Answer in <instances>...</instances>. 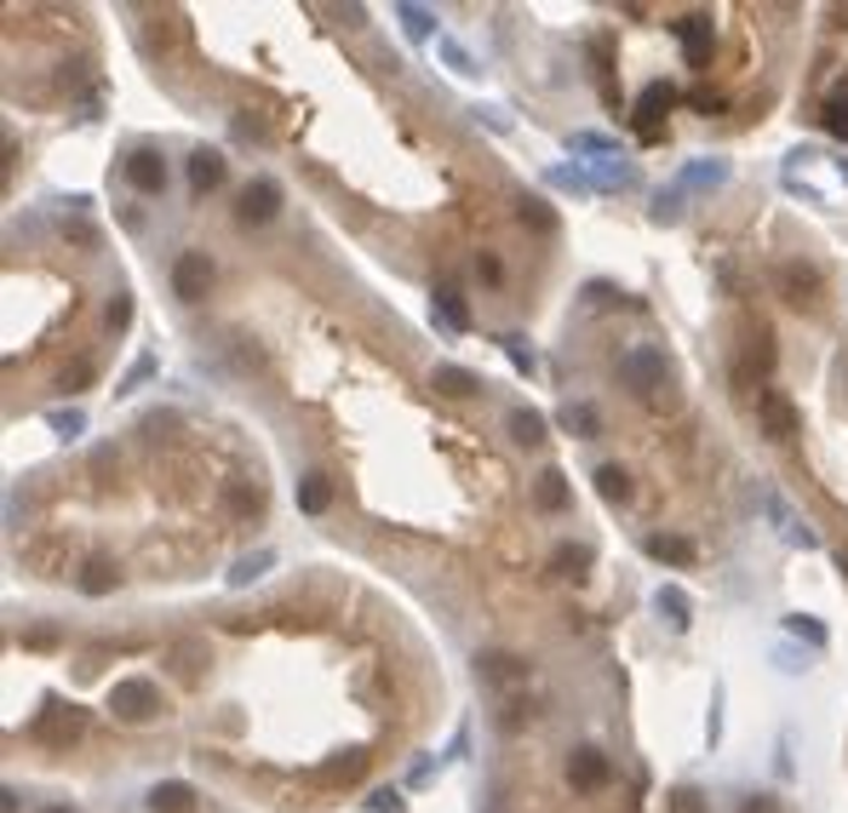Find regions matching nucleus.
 Instances as JSON below:
<instances>
[{"label":"nucleus","instance_id":"38","mask_svg":"<svg viewBox=\"0 0 848 813\" xmlns=\"http://www.w3.org/2000/svg\"><path fill=\"white\" fill-rule=\"evenodd\" d=\"M477 275H482L488 287H499V282H505V264H499L493 252H477Z\"/></svg>","mask_w":848,"mask_h":813},{"label":"nucleus","instance_id":"28","mask_svg":"<svg viewBox=\"0 0 848 813\" xmlns=\"http://www.w3.org/2000/svg\"><path fill=\"white\" fill-rule=\"evenodd\" d=\"M270 562H276V556H270V550H253V556H241V562L230 568V584H236V591H241V584H253V579H264V573H270Z\"/></svg>","mask_w":848,"mask_h":813},{"label":"nucleus","instance_id":"13","mask_svg":"<svg viewBox=\"0 0 848 813\" xmlns=\"http://www.w3.org/2000/svg\"><path fill=\"white\" fill-rule=\"evenodd\" d=\"M218 184H224V156H218V149H195V156H190V190L213 195Z\"/></svg>","mask_w":848,"mask_h":813},{"label":"nucleus","instance_id":"4","mask_svg":"<svg viewBox=\"0 0 848 813\" xmlns=\"http://www.w3.org/2000/svg\"><path fill=\"white\" fill-rule=\"evenodd\" d=\"M213 282H218V270H213L207 252H184V259L172 264V293H179L184 304H202L213 293Z\"/></svg>","mask_w":848,"mask_h":813},{"label":"nucleus","instance_id":"24","mask_svg":"<svg viewBox=\"0 0 848 813\" xmlns=\"http://www.w3.org/2000/svg\"><path fill=\"white\" fill-rule=\"evenodd\" d=\"M167 659H172V676H179L184 688H195V682H202V648H195V642H179Z\"/></svg>","mask_w":848,"mask_h":813},{"label":"nucleus","instance_id":"34","mask_svg":"<svg viewBox=\"0 0 848 813\" xmlns=\"http://www.w3.org/2000/svg\"><path fill=\"white\" fill-rule=\"evenodd\" d=\"M551 568H557V573H573V579H580V573L591 568V550H585V545H562V550L551 556Z\"/></svg>","mask_w":848,"mask_h":813},{"label":"nucleus","instance_id":"42","mask_svg":"<svg viewBox=\"0 0 848 813\" xmlns=\"http://www.w3.org/2000/svg\"><path fill=\"white\" fill-rule=\"evenodd\" d=\"M87 378H92V367H87V362H75V367L64 373V390H81V385H87Z\"/></svg>","mask_w":848,"mask_h":813},{"label":"nucleus","instance_id":"10","mask_svg":"<svg viewBox=\"0 0 848 813\" xmlns=\"http://www.w3.org/2000/svg\"><path fill=\"white\" fill-rule=\"evenodd\" d=\"M671 104H677V92H671L665 81H654V87L637 98V126H642V138H654V133H660V121L671 115Z\"/></svg>","mask_w":848,"mask_h":813},{"label":"nucleus","instance_id":"45","mask_svg":"<svg viewBox=\"0 0 848 813\" xmlns=\"http://www.w3.org/2000/svg\"><path fill=\"white\" fill-rule=\"evenodd\" d=\"M41 813H75V808H41Z\"/></svg>","mask_w":848,"mask_h":813},{"label":"nucleus","instance_id":"12","mask_svg":"<svg viewBox=\"0 0 848 813\" xmlns=\"http://www.w3.org/2000/svg\"><path fill=\"white\" fill-rule=\"evenodd\" d=\"M477 671H482V682H493V688H511V682H522L528 676V665H522L516 653H477Z\"/></svg>","mask_w":848,"mask_h":813},{"label":"nucleus","instance_id":"18","mask_svg":"<svg viewBox=\"0 0 848 813\" xmlns=\"http://www.w3.org/2000/svg\"><path fill=\"white\" fill-rule=\"evenodd\" d=\"M431 385H436L442 396L465 401V396H477V390H482V378H477V373H465V367H436V373H431Z\"/></svg>","mask_w":848,"mask_h":813},{"label":"nucleus","instance_id":"8","mask_svg":"<svg viewBox=\"0 0 848 813\" xmlns=\"http://www.w3.org/2000/svg\"><path fill=\"white\" fill-rule=\"evenodd\" d=\"M276 213H282V184L276 178H253L241 190V224H270Z\"/></svg>","mask_w":848,"mask_h":813},{"label":"nucleus","instance_id":"40","mask_svg":"<svg viewBox=\"0 0 848 813\" xmlns=\"http://www.w3.org/2000/svg\"><path fill=\"white\" fill-rule=\"evenodd\" d=\"M127 321H133V298H127V293H115V304H110V327L121 333V327H127Z\"/></svg>","mask_w":848,"mask_h":813},{"label":"nucleus","instance_id":"15","mask_svg":"<svg viewBox=\"0 0 848 813\" xmlns=\"http://www.w3.org/2000/svg\"><path fill=\"white\" fill-rule=\"evenodd\" d=\"M121 584V568L110 562V556H87V568H81V591L87 596H110Z\"/></svg>","mask_w":848,"mask_h":813},{"label":"nucleus","instance_id":"27","mask_svg":"<svg viewBox=\"0 0 848 813\" xmlns=\"http://www.w3.org/2000/svg\"><path fill=\"white\" fill-rule=\"evenodd\" d=\"M654 607H660V614H671V625H688V614H694V602L677 591V584H660V596H654Z\"/></svg>","mask_w":848,"mask_h":813},{"label":"nucleus","instance_id":"20","mask_svg":"<svg viewBox=\"0 0 848 813\" xmlns=\"http://www.w3.org/2000/svg\"><path fill=\"white\" fill-rule=\"evenodd\" d=\"M677 184H683V190H717V184H729V161H717V156H711V161H694V167L677 178Z\"/></svg>","mask_w":848,"mask_h":813},{"label":"nucleus","instance_id":"37","mask_svg":"<svg viewBox=\"0 0 848 813\" xmlns=\"http://www.w3.org/2000/svg\"><path fill=\"white\" fill-rule=\"evenodd\" d=\"M826 133L848 138V98H832V104H826Z\"/></svg>","mask_w":848,"mask_h":813},{"label":"nucleus","instance_id":"3","mask_svg":"<svg viewBox=\"0 0 848 813\" xmlns=\"http://www.w3.org/2000/svg\"><path fill=\"white\" fill-rule=\"evenodd\" d=\"M87 733V710L81 705H53V710H41V717L30 722V740L35 745H46V751H64V745H75Z\"/></svg>","mask_w":848,"mask_h":813},{"label":"nucleus","instance_id":"35","mask_svg":"<svg viewBox=\"0 0 848 813\" xmlns=\"http://www.w3.org/2000/svg\"><path fill=\"white\" fill-rule=\"evenodd\" d=\"M396 18H402V30H408L413 41H424V35H431V30H436V18H431V12H424V7H396Z\"/></svg>","mask_w":848,"mask_h":813},{"label":"nucleus","instance_id":"29","mask_svg":"<svg viewBox=\"0 0 848 813\" xmlns=\"http://www.w3.org/2000/svg\"><path fill=\"white\" fill-rule=\"evenodd\" d=\"M665 813H711V802H706L700 785H677V791L665 797Z\"/></svg>","mask_w":848,"mask_h":813},{"label":"nucleus","instance_id":"9","mask_svg":"<svg viewBox=\"0 0 848 813\" xmlns=\"http://www.w3.org/2000/svg\"><path fill=\"white\" fill-rule=\"evenodd\" d=\"M127 184L144 190V195H161L167 190V161L156 156V149H133L127 156Z\"/></svg>","mask_w":848,"mask_h":813},{"label":"nucleus","instance_id":"16","mask_svg":"<svg viewBox=\"0 0 848 813\" xmlns=\"http://www.w3.org/2000/svg\"><path fill=\"white\" fill-rule=\"evenodd\" d=\"M328 504H333V481L321 476V470H310L305 481H298V511H305V516H321Z\"/></svg>","mask_w":848,"mask_h":813},{"label":"nucleus","instance_id":"25","mask_svg":"<svg viewBox=\"0 0 848 813\" xmlns=\"http://www.w3.org/2000/svg\"><path fill=\"white\" fill-rule=\"evenodd\" d=\"M224 511H230V516H259L264 511V488H247V481H236V488L224 493Z\"/></svg>","mask_w":848,"mask_h":813},{"label":"nucleus","instance_id":"5","mask_svg":"<svg viewBox=\"0 0 848 813\" xmlns=\"http://www.w3.org/2000/svg\"><path fill=\"white\" fill-rule=\"evenodd\" d=\"M780 293H786V304H797V310H820L826 275H820L814 264H803V259H791V264H780Z\"/></svg>","mask_w":848,"mask_h":813},{"label":"nucleus","instance_id":"26","mask_svg":"<svg viewBox=\"0 0 848 813\" xmlns=\"http://www.w3.org/2000/svg\"><path fill=\"white\" fill-rule=\"evenodd\" d=\"M511 436H516L522 447H539V442H545V419L534 413V406H516V413H511Z\"/></svg>","mask_w":848,"mask_h":813},{"label":"nucleus","instance_id":"7","mask_svg":"<svg viewBox=\"0 0 848 813\" xmlns=\"http://www.w3.org/2000/svg\"><path fill=\"white\" fill-rule=\"evenodd\" d=\"M757 419H763V436L768 442H791L797 436V406L780 390H763L757 396Z\"/></svg>","mask_w":848,"mask_h":813},{"label":"nucleus","instance_id":"22","mask_svg":"<svg viewBox=\"0 0 848 813\" xmlns=\"http://www.w3.org/2000/svg\"><path fill=\"white\" fill-rule=\"evenodd\" d=\"M596 493H603L608 504H631V470L603 465V470H596Z\"/></svg>","mask_w":848,"mask_h":813},{"label":"nucleus","instance_id":"41","mask_svg":"<svg viewBox=\"0 0 848 813\" xmlns=\"http://www.w3.org/2000/svg\"><path fill=\"white\" fill-rule=\"evenodd\" d=\"M740 813H786V808H780V797H745Z\"/></svg>","mask_w":848,"mask_h":813},{"label":"nucleus","instance_id":"36","mask_svg":"<svg viewBox=\"0 0 848 813\" xmlns=\"http://www.w3.org/2000/svg\"><path fill=\"white\" fill-rule=\"evenodd\" d=\"M499 344H505V355H511V367H516V373H534V367H539V362H534V350H528V344H522L516 333H505V339H499Z\"/></svg>","mask_w":848,"mask_h":813},{"label":"nucleus","instance_id":"39","mask_svg":"<svg viewBox=\"0 0 848 813\" xmlns=\"http://www.w3.org/2000/svg\"><path fill=\"white\" fill-rule=\"evenodd\" d=\"M442 58L454 64L459 75H477V64H470V53H465V46H454V41H442Z\"/></svg>","mask_w":848,"mask_h":813},{"label":"nucleus","instance_id":"31","mask_svg":"<svg viewBox=\"0 0 848 813\" xmlns=\"http://www.w3.org/2000/svg\"><path fill=\"white\" fill-rule=\"evenodd\" d=\"M46 424H53L64 442H75V436L87 430V413H81V406H53V413H46Z\"/></svg>","mask_w":848,"mask_h":813},{"label":"nucleus","instance_id":"23","mask_svg":"<svg viewBox=\"0 0 848 813\" xmlns=\"http://www.w3.org/2000/svg\"><path fill=\"white\" fill-rule=\"evenodd\" d=\"M367 774V751H344L339 762H328V768H321V779L328 785H356Z\"/></svg>","mask_w":848,"mask_h":813},{"label":"nucleus","instance_id":"32","mask_svg":"<svg viewBox=\"0 0 848 813\" xmlns=\"http://www.w3.org/2000/svg\"><path fill=\"white\" fill-rule=\"evenodd\" d=\"M786 630H791L797 642H809V648H826V642H832V637H826V625L809 619V614H791V619H786Z\"/></svg>","mask_w":848,"mask_h":813},{"label":"nucleus","instance_id":"1","mask_svg":"<svg viewBox=\"0 0 848 813\" xmlns=\"http://www.w3.org/2000/svg\"><path fill=\"white\" fill-rule=\"evenodd\" d=\"M619 378H626L637 396H660V390H671V355L660 344H631L619 355Z\"/></svg>","mask_w":848,"mask_h":813},{"label":"nucleus","instance_id":"11","mask_svg":"<svg viewBox=\"0 0 848 813\" xmlns=\"http://www.w3.org/2000/svg\"><path fill=\"white\" fill-rule=\"evenodd\" d=\"M648 556H654V562H671V568L700 562V550H694V539H683V533H654V539H648Z\"/></svg>","mask_w":848,"mask_h":813},{"label":"nucleus","instance_id":"21","mask_svg":"<svg viewBox=\"0 0 848 813\" xmlns=\"http://www.w3.org/2000/svg\"><path fill=\"white\" fill-rule=\"evenodd\" d=\"M562 424L573 430V436H585V442L603 436V413H596L591 401H568V406H562Z\"/></svg>","mask_w":848,"mask_h":813},{"label":"nucleus","instance_id":"30","mask_svg":"<svg viewBox=\"0 0 848 813\" xmlns=\"http://www.w3.org/2000/svg\"><path fill=\"white\" fill-rule=\"evenodd\" d=\"M436 310H442V321L447 327H470V310H465V298H459V287L447 282L442 293H436Z\"/></svg>","mask_w":848,"mask_h":813},{"label":"nucleus","instance_id":"14","mask_svg":"<svg viewBox=\"0 0 848 813\" xmlns=\"http://www.w3.org/2000/svg\"><path fill=\"white\" fill-rule=\"evenodd\" d=\"M677 35H683V46H688V64L706 69V64H711V18H683Z\"/></svg>","mask_w":848,"mask_h":813},{"label":"nucleus","instance_id":"2","mask_svg":"<svg viewBox=\"0 0 848 813\" xmlns=\"http://www.w3.org/2000/svg\"><path fill=\"white\" fill-rule=\"evenodd\" d=\"M110 710H115L121 722L138 728V722H156L161 710H167V699H161V688L149 676H121L115 688H110Z\"/></svg>","mask_w":848,"mask_h":813},{"label":"nucleus","instance_id":"43","mask_svg":"<svg viewBox=\"0 0 848 813\" xmlns=\"http://www.w3.org/2000/svg\"><path fill=\"white\" fill-rule=\"evenodd\" d=\"M367 808H373V813H396V791H373Z\"/></svg>","mask_w":848,"mask_h":813},{"label":"nucleus","instance_id":"19","mask_svg":"<svg viewBox=\"0 0 848 813\" xmlns=\"http://www.w3.org/2000/svg\"><path fill=\"white\" fill-rule=\"evenodd\" d=\"M534 504H539V511H551V516L568 511V504H573V499H568V476H562V470H545L539 488H534Z\"/></svg>","mask_w":848,"mask_h":813},{"label":"nucleus","instance_id":"44","mask_svg":"<svg viewBox=\"0 0 848 813\" xmlns=\"http://www.w3.org/2000/svg\"><path fill=\"white\" fill-rule=\"evenodd\" d=\"M837 573H843V579H848V545H843V550H837Z\"/></svg>","mask_w":848,"mask_h":813},{"label":"nucleus","instance_id":"33","mask_svg":"<svg viewBox=\"0 0 848 813\" xmlns=\"http://www.w3.org/2000/svg\"><path fill=\"white\" fill-rule=\"evenodd\" d=\"M522 224H534V230H539V236H551V230H557V213H551V207H545V201H539V195H522Z\"/></svg>","mask_w":848,"mask_h":813},{"label":"nucleus","instance_id":"17","mask_svg":"<svg viewBox=\"0 0 848 813\" xmlns=\"http://www.w3.org/2000/svg\"><path fill=\"white\" fill-rule=\"evenodd\" d=\"M149 808H156V813H190L195 808V791H190L184 779H167V785L149 791Z\"/></svg>","mask_w":848,"mask_h":813},{"label":"nucleus","instance_id":"6","mask_svg":"<svg viewBox=\"0 0 848 813\" xmlns=\"http://www.w3.org/2000/svg\"><path fill=\"white\" fill-rule=\"evenodd\" d=\"M568 779H573V791H603V785L614 779V762L596 745H585V751L568 756Z\"/></svg>","mask_w":848,"mask_h":813}]
</instances>
